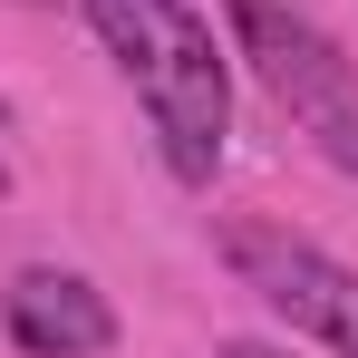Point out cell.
Wrapping results in <instances>:
<instances>
[{
  "mask_svg": "<svg viewBox=\"0 0 358 358\" xmlns=\"http://www.w3.org/2000/svg\"><path fill=\"white\" fill-rule=\"evenodd\" d=\"M97 20V39L117 49V68L136 78L145 117L165 136V165L184 184H213L223 165V126H233V78H223V39L194 0H78Z\"/></svg>",
  "mask_w": 358,
  "mask_h": 358,
  "instance_id": "obj_1",
  "label": "cell"
},
{
  "mask_svg": "<svg viewBox=\"0 0 358 358\" xmlns=\"http://www.w3.org/2000/svg\"><path fill=\"white\" fill-rule=\"evenodd\" d=\"M223 10H233L242 49L262 59L271 97L320 136V155H329V165H349V175H358V68L339 59L310 20H291L281 0H223Z\"/></svg>",
  "mask_w": 358,
  "mask_h": 358,
  "instance_id": "obj_2",
  "label": "cell"
},
{
  "mask_svg": "<svg viewBox=\"0 0 358 358\" xmlns=\"http://www.w3.org/2000/svg\"><path fill=\"white\" fill-rule=\"evenodd\" d=\"M223 262H233L252 291L271 300L291 329H329V310H339V291H349V271L329 262V252H310V242H291V233H271V223H233L223 233Z\"/></svg>",
  "mask_w": 358,
  "mask_h": 358,
  "instance_id": "obj_3",
  "label": "cell"
},
{
  "mask_svg": "<svg viewBox=\"0 0 358 358\" xmlns=\"http://www.w3.org/2000/svg\"><path fill=\"white\" fill-rule=\"evenodd\" d=\"M0 300H10V339L29 358H107L117 349V310L78 271H20Z\"/></svg>",
  "mask_w": 358,
  "mask_h": 358,
  "instance_id": "obj_4",
  "label": "cell"
},
{
  "mask_svg": "<svg viewBox=\"0 0 358 358\" xmlns=\"http://www.w3.org/2000/svg\"><path fill=\"white\" fill-rule=\"evenodd\" d=\"M320 339H329L339 358H358V281L339 291V310H329V329H320Z\"/></svg>",
  "mask_w": 358,
  "mask_h": 358,
  "instance_id": "obj_5",
  "label": "cell"
},
{
  "mask_svg": "<svg viewBox=\"0 0 358 358\" xmlns=\"http://www.w3.org/2000/svg\"><path fill=\"white\" fill-rule=\"evenodd\" d=\"M223 358H291V349H271V339H233Z\"/></svg>",
  "mask_w": 358,
  "mask_h": 358,
  "instance_id": "obj_6",
  "label": "cell"
},
{
  "mask_svg": "<svg viewBox=\"0 0 358 358\" xmlns=\"http://www.w3.org/2000/svg\"><path fill=\"white\" fill-rule=\"evenodd\" d=\"M0 194H10V165H0Z\"/></svg>",
  "mask_w": 358,
  "mask_h": 358,
  "instance_id": "obj_7",
  "label": "cell"
},
{
  "mask_svg": "<svg viewBox=\"0 0 358 358\" xmlns=\"http://www.w3.org/2000/svg\"><path fill=\"white\" fill-rule=\"evenodd\" d=\"M0 117H10V97H0Z\"/></svg>",
  "mask_w": 358,
  "mask_h": 358,
  "instance_id": "obj_8",
  "label": "cell"
}]
</instances>
